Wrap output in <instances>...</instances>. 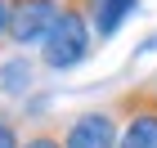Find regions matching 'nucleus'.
Instances as JSON below:
<instances>
[{
	"label": "nucleus",
	"instance_id": "0eeeda50",
	"mask_svg": "<svg viewBox=\"0 0 157 148\" xmlns=\"http://www.w3.org/2000/svg\"><path fill=\"white\" fill-rule=\"evenodd\" d=\"M23 148H63V135H54V130H32V135L23 139Z\"/></svg>",
	"mask_w": 157,
	"mask_h": 148
},
{
	"label": "nucleus",
	"instance_id": "423d86ee",
	"mask_svg": "<svg viewBox=\"0 0 157 148\" xmlns=\"http://www.w3.org/2000/svg\"><path fill=\"white\" fill-rule=\"evenodd\" d=\"M139 9V0H94V36L108 40L121 32V23Z\"/></svg>",
	"mask_w": 157,
	"mask_h": 148
},
{
	"label": "nucleus",
	"instance_id": "9d476101",
	"mask_svg": "<svg viewBox=\"0 0 157 148\" xmlns=\"http://www.w3.org/2000/svg\"><path fill=\"white\" fill-rule=\"evenodd\" d=\"M148 49H157V32H153V36H144V40H139V54H148Z\"/></svg>",
	"mask_w": 157,
	"mask_h": 148
},
{
	"label": "nucleus",
	"instance_id": "6e6552de",
	"mask_svg": "<svg viewBox=\"0 0 157 148\" xmlns=\"http://www.w3.org/2000/svg\"><path fill=\"white\" fill-rule=\"evenodd\" d=\"M0 148H23V135H18L13 117H9V121H0Z\"/></svg>",
	"mask_w": 157,
	"mask_h": 148
},
{
	"label": "nucleus",
	"instance_id": "20e7f679",
	"mask_svg": "<svg viewBox=\"0 0 157 148\" xmlns=\"http://www.w3.org/2000/svg\"><path fill=\"white\" fill-rule=\"evenodd\" d=\"M63 0H9V45H40L59 23Z\"/></svg>",
	"mask_w": 157,
	"mask_h": 148
},
{
	"label": "nucleus",
	"instance_id": "1a4fd4ad",
	"mask_svg": "<svg viewBox=\"0 0 157 148\" xmlns=\"http://www.w3.org/2000/svg\"><path fill=\"white\" fill-rule=\"evenodd\" d=\"M0 45H9V0H0Z\"/></svg>",
	"mask_w": 157,
	"mask_h": 148
},
{
	"label": "nucleus",
	"instance_id": "7ed1b4c3",
	"mask_svg": "<svg viewBox=\"0 0 157 148\" xmlns=\"http://www.w3.org/2000/svg\"><path fill=\"white\" fill-rule=\"evenodd\" d=\"M117 139H121V117L112 103L81 108L63 130V148H117Z\"/></svg>",
	"mask_w": 157,
	"mask_h": 148
},
{
	"label": "nucleus",
	"instance_id": "f03ea898",
	"mask_svg": "<svg viewBox=\"0 0 157 148\" xmlns=\"http://www.w3.org/2000/svg\"><path fill=\"white\" fill-rule=\"evenodd\" d=\"M112 108L121 117L117 148H157V94H153V81L130 85L126 94H117Z\"/></svg>",
	"mask_w": 157,
	"mask_h": 148
},
{
	"label": "nucleus",
	"instance_id": "39448f33",
	"mask_svg": "<svg viewBox=\"0 0 157 148\" xmlns=\"http://www.w3.org/2000/svg\"><path fill=\"white\" fill-rule=\"evenodd\" d=\"M32 85H36V59L9 54V59L0 63V94L23 99V94H32Z\"/></svg>",
	"mask_w": 157,
	"mask_h": 148
},
{
	"label": "nucleus",
	"instance_id": "f257e3e1",
	"mask_svg": "<svg viewBox=\"0 0 157 148\" xmlns=\"http://www.w3.org/2000/svg\"><path fill=\"white\" fill-rule=\"evenodd\" d=\"M94 49V0H63L59 23L40 40V63L49 72H67L90 59Z\"/></svg>",
	"mask_w": 157,
	"mask_h": 148
},
{
	"label": "nucleus",
	"instance_id": "9b49d317",
	"mask_svg": "<svg viewBox=\"0 0 157 148\" xmlns=\"http://www.w3.org/2000/svg\"><path fill=\"white\" fill-rule=\"evenodd\" d=\"M153 94H157V76H153Z\"/></svg>",
	"mask_w": 157,
	"mask_h": 148
}]
</instances>
